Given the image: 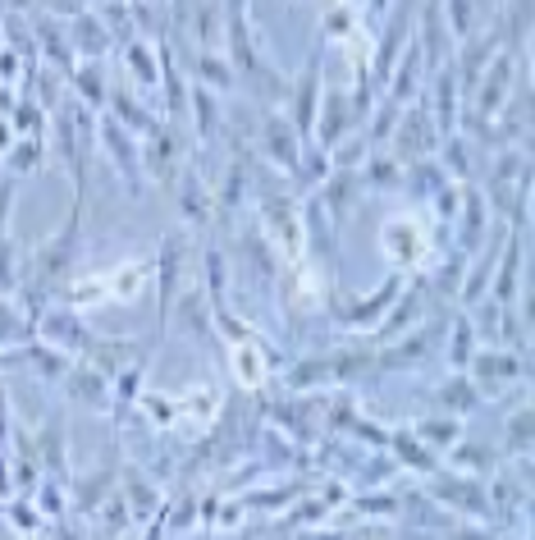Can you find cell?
<instances>
[{"label": "cell", "mask_w": 535, "mask_h": 540, "mask_svg": "<svg viewBox=\"0 0 535 540\" xmlns=\"http://www.w3.org/2000/svg\"><path fill=\"white\" fill-rule=\"evenodd\" d=\"M385 248L398 266H435V238L421 229L417 216H398L385 225Z\"/></svg>", "instance_id": "obj_1"}, {"label": "cell", "mask_w": 535, "mask_h": 540, "mask_svg": "<svg viewBox=\"0 0 535 540\" xmlns=\"http://www.w3.org/2000/svg\"><path fill=\"white\" fill-rule=\"evenodd\" d=\"M321 60L311 55L307 60V69L298 74V83H293V92H289V106H293V133H298V142L307 147V138H316V97H321Z\"/></svg>", "instance_id": "obj_2"}, {"label": "cell", "mask_w": 535, "mask_h": 540, "mask_svg": "<svg viewBox=\"0 0 535 540\" xmlns=\"http://www.w3.org/2000/svg\"><path fill=\"white\" fill-rule=\"evenodd\" d=\"M394 152L403 156L407 165L426 161V152H435V129H430V115L426 110H407V115H398L394 124Z\"/></svg>", "instance_id": "obj_3"}, {"label": "cell", "mask_w": 535, "mask_h": 540, "mask_svg": "<svg viewBox=\"0 0 535 540\" xmlns=\"http://www.w3.org/2000/svg\"><path fill=\"white\" fill-rule=\"evenodd\" d=\"M508 87H513V55L503 51L490 60V74L476 78V87H471V97H476L471 110H476L481 119H494V110L508 101Z\"/></svg>", "instance_id": "obj_4"}, {"label": "cell", "mask_w": 535, "mask_h": 540, "mask_svg": "<svg viewBox=\"0 0 535 540\" xmlns=\"http://www.w3.org/2000/svg\"><path fill=\"white\" fill-rule=\"evenodd\" d=\"M261 152H266L279 170L298 174L302 142H298V133H293V124H284V115H266V124H261Z\"/></svg>", "instance_id": "obj_5"}, {"label": "cell", "mask_w": 535, "mask_h": 540, "mask_svg": "<svg viewBox=\"0 0 535 540\" xmlns=\"http://www.w3.org/2000/svg\"><path fill=\"white\" fill-rule=\"evenodd\" d=\"M101 138L110 142V161H115V170L124 174L129 193H142V161H138V147H133L129 129L115 124V115H106V119H101Z\"/></svg>", "instance_id": "obj_6"}, {"label": "cell", "mask_w": 535, "mask_h": 540, "mask_svg": "<svg viewBox=\"0 0 535 540\" xmlns=\"http://www.w3.org/2000/svg\"><path fill=\"white\" fill-rule=\"evenodd\" d=\"M426 490L435 499H444V504L462 508V513L471 508L476 518H490V495H485V486L476 481V476H467V481H458V476H435Z\"/></svg>", "instance_id": "obj_7"}, {"label": "cell", "mask_w": 535, "mask_h": 540, "mask_svg": "<svg viewBox=\"0 0 535 540\" xmlns=\"http://www.w3.org/2000/svg\"><path fill=\"white\" fill-rule=\"evenodd\" d=\"M407 33H412V10H398V19H389L385 37H380V46H375V69H371V78H366L375 92L385 87V78H389V69H394L398 51H403Z\"/></svg>", "instance_id": "obj_8"}, {"label": "cell", "mask_w": 535, "mask_h": 540, "mask_svg": "<svg viewBox=\"0 0 535 540\" xmlns=\"http://www.w3.org/2000/svg\"><path fill=\"white\" fill-rule=\"evenodd\" d=\"M42 335L51 339L60 353H65V348H74V353H87V348L97 344V339H92V330H87V325L78 321L74 312H60V307H55L51 316H42Z\"/></svg>", "instance_id": "obj_9"}, {"label": "cell", "mask_w": 535, "mask_h": 540, "mask_svg": "<svg viewBox=\"0 0 535 540\" xmlns=\"http://www.w3.org/2000/svg\"><path fill=\"white\" fill-rule=\"evenodd\" d=\"M142 165H147L151 179H161V184H170L174 179V165H179V133L174 129H156L147 133V156H142Z\"/></svg>", "instance_id": "obj_10"}, {"label": "cell", "mask_w": 535, "mask_h": 540, "mask_svg": "<svg viewBox=\"0 0 535 540\" xmlns=\"http://www.w3.org/2000/svg\"><path fill=\"white\" fill-rule=\"evenodd\" d=\"M458 202H462V229H458V248L471 252L476 243H481L485 234V220H490V202H485L481 188H458Z\"/></svg>", "instance_id": "obj_11"}, {"label": "cell", "mask_w": 535, "mask_h": 540, "mask_svg": "<svg viewBox=\"0 0 535 540\" xmlns=\"http://www.w3.org/2000/svg\"><path fill=\"white\" fill-rule=\"evenodd\" d=\"M65 394L78 403V408H106V403H110L106 376H101V371H92V367L65 371Z\"/></svg>", "instance_id": "obj_12"}, {"label": "cell", "mask_w": 535, "mask_h": 540, "mask_svg": "<svg viewBox=\"0 0 535 540\" xmlns=\"http://www.w3.org/2000/svg\"><path fill=\"white\" fill-rule=\"evenodd\" d=\"M179 261H183V238L170 234L161 243V284H156V293H161V330L170 325V312H174V284H179Z\"/></svg>", "instance_id": "obj_13"}, {"label": "cell", "mask_w": 535, "mask_h": 540, "mask_svg": "<svg viewBox=\"0 0 535 540\" xmlns=\"http://www.w3.org/2000/svg\"><path fill=\"white\" fill-rule=\"evenodd\" d=\"M69 490H74V513H97L101 499H110V490H115V472H110V467L87 472V476H78V481H69Z\"/></svg>", "instance_id": "obj_14"}, {"label": "cell", "mask_w": 535, "mask_h": 540, "mask_svg": "<svg viewBox=\"0 0 535 540\" xmlns=\"http://www.w3.org/2000/svg\"><path fill=\"white\" fill-rule=\"evenodd\" d=\"M174 206H179V216L188 225H206L211 220V188H202L197 174H188L179 188H174Z\"/></svg>", "instance_id": "obj_15"}, {"label": "cell", "mask_w": 535, "mask_h": 540, "mask_svg": "<svg viewBox=\"0 0 535 540\" xmlns=\"http://www.w3.org/2000/svg\"><path fill=\"white\" fill-rule=\"evenodd\" d=\"M69 23H74V42H78V51H83L87 60H101V51H106V46H110L106 23H101L92 10L74 14V19H69ZM74 42H69V46H74Z\"/></svg>", "instance_id": "obj_16"}, {"label": "cell", "mask_w": 535, "mask_h": 540, "mask_svg": "<svg viewBox=\"0 0 535 540\" xmlns=\"http://www.w3.org/2000/svg\"><path fill=\"white\" fill-rule=\"evenodd\" d=\"M398 293H403V280H398V275H389V280L380 284V289H375L362 307H334V316H339V321H375V316L394 303Z\"/></svg>", "instance_id": "obj_17"}, {"label": "cell", "mask_w": 535, "mask_h": 540, "mask_svg": "<svg viewBox=\"0 0 535 540\" xmlns=\"http://www.w3.org/2000/svg\"><path fill=\"white\" fill-rule=\"evenodd\" d=\"M124 504H129V513H138V522L142 518H161V495L147 486V476H138V472H124Z\"/></svg>", "instance_id": "obj_18"}, {"label": "cell", "mask_w": 535, "mask_h": 540, "mask_svg": "<svg viewBox=\"0 0 535 540\" xmlns=\"http://www.w3.org/2000/svg\"><path fill=\"white\" fill-rule=\"evenodd\" d=\"M33 23H37V37H42V51H46V60H55L60 69H69L74 65V46H69V37L55 28V19L51 14H33Z\"/></svg>", "instance_id": "obj_19"}, {"label": "cell", "mask_w": 535, "mask_h": 540, "mask_svg": "<svg viewBox=\"0 0 535 540\" xmlns=\"http://www.w3.org/2000/svg\"><path fill=\"white\" fill-rule=\"evenodd\" d=\"M110 110H115V124H124V129H138V133H156L161 129V119L151 115L147 106H133L129 92H110Z\"/></svg>", "instance_id": "obj_20"}, {"label": "cell", "mask_w": 535, "mask_h": 540, "mask_svg": "<svg viewBox=\"0 0 535 540\" xmlns=\"http://www.w3.org/2000/svg\"><path fill=\"white\" fill-rule=\"evenodd\" d=\"M74 87H78V97H83L87 110H101V101H110V87H106V74H101V60H87V65L74 74Z\"/></svg>", "instance_id": "obj_21"}, {"label": "cell", "mask_w": 535, "mask_h": 540, "mask_svg": "<svg viewBox=\"0 0 535 540\" xmlns=\"http://www.w3.org/2000/svg\"><path fill=\"white\" fill-rule=\"evenodd\" d=\"M403 184L417 188L421 197H439L444 188H449V174L439 170V161H417V165H407L403 170Z\"/></svg>", "instance_id": "obj_22"}, {"label": "cell", "mask_w": 535, "mask_h": 540, "mask_svg": "<svg viewBox=\"0 0 535 540\" xmlns=\"http://www.w3.org/2000/svg\"><path fill=\"white\" fill-rule=\"evenodd\" d=\"M362 184L366 188H403V165H398L389 152H375L362 170Z\"/></svg>", "instance_id": "obj_23"}, {"label": "cell", "mask_w": 535, "mask_h": 540, "mask_svg": "<svg viewBox=\"0 0 535 540\" xmlns=\"http://www.w3.org/2000/svg\"><path fill=\"white\" fill-rule=\"evenodd\" d=\"M503 248V234H490V248H485V257L476 261V270H471L467 280H462V298H467V303H476V298H481L485 293V284H490V275H494V252Z\"/></svg>", "instance_id": "obj_24"}, {"label": "cell", "mask_w": 535, "mask_h": 540, "mask_svg": "<svg viewBox=\"0 0 535 540\" xmlns=\"http://www.w3.org/2000/svg\"><path fill=\"white\" fill-rule=\"evenodd\" d=\"M188 106H193V115H197V138H211V133L220 129V106H215L211 87L197 83L193 92H188Z\"/></svg>", "instance_id": "obj_25"}, {"label": "cell", "mask_w": 535, "mask_h": 540, "mask_svg": "<svg viewBox=\"0 0 535 540\" xmlns=\"http://www.w3.org/2000/svg\"><path fill=\"white\" fill-rule=\"evenodd\" d=\"M471 367H476V376H485V380H517L522 376V362H517L513 353H476L471 357Z\"/></svg>", "instance_id": "obj_26"}, {"label": "cell", "mask_w": 535, "mask_h": 540, "mask_svg": "<svg viewBox=\"0 0 535 540\" xmlns=\"http://www.w3.org/2000/svg\"><path fill=\"white\" fill-rule=\"evenodd\" d=\"M517 270H522V234H513V238H508V261H503L499 280H494V303H499V307H508V298H513Z\"/></svg>", "instance_id": "obj_27"}, {"label": "cell", "mask_w": 535, "mask_h": 540, "mask_svg": "<svg viewBox=\"0 0 535 540\" xmlns=\"http://www.w3.org/2000/svg\"><path fill=\"white\" fill-rule=\"evenodd\" d=\"M266 371H270V367H266V357L257 353V344H238V348H234V376L243 380L247 389H257L261 380H266Z\"/></svg>", "instance_id": "obj_28"}, {"label": "cell", "mask_w": 535, "mask_h": 540, "mask_svg": "<svg viewBox=\"0 0 535 540\" xmlns=\"http://www.w3.org/2000/svg\"><path fill=\"white\" fill-rule=\"evenodd\" d=\"M444 408H453V412H471V408H481V389L476 385H467V376H453L449 385L435 394Z\"/></svg>", "instance_id": "obj_29"}, {"label": "cell", "mask_w": 535, "mask_h": 540, "mask_svg": "<svg viewBox=\"0 0 535 540\" xmlns=\"http://www.w3.org/2000/svg\"><path fill=\"white\" fill-rule=\"evenodd\" d=\"M435 106H439V133H449L453 138V119H458V83H453V74H439Z\"/></svg>", "instance_id": "obj_30"}, {"label": "cell", "mask_w": 535, "mask_h": 540, "mask_svg": "<svg viewBox=\"0 0 535 540\" xmlns=\"http://www.w3.org/2000/svg\"><path fill=\"white\" fill-rule=\"evenodd\" d=\"M197 74H202V87H234V65L229 60H220V55H211V51H202L197 55Z\"/></svg>", "instance_id": "obj_31"}, {"label": "cell", "mask_w": 535, "mask_h": 540, "mask_svg": "<svg viewBox=\"0 0 535 540\" xmlns=\"http://www.w3.org/2000/svg\"><path fill=\"white\" fill-rule=\"evenodd\" d=\"M476 147H471L467 138H449V156H444V161H439V170L449 174V179H467L471 174V165H476Z\"/></svg>", "instance_id": "obj_32"}, {"label": "cell", "mask_w": 535, "mask_h": 540, "mask_svg": "<svg viewBox=\"0 0 535 540\" xmlns=\"http://www.w3.org/2000/svg\"><path fill=\"white\" fill-rule=\"evenodd\" d=\"M124 60L133 65V74H138V83H156V74H161V65H156V55H151L147 42H124Z\"/></svg>", "instance_id": "obj_33"}, {"label": "cell", "mask_w": 535, "mask_h": 540, "mask_svg": "<svg viewBox=\"0 0 535 540\" xmlns=\"http://www.w3.org/2000/svg\"><path fill=\"white\" fill-rule=\"evenodd\" d=\"M458 435H462L458 417H435V422L417 426V440H426V444H458Z\"/></svg>", "instance_id": "obj_34"}, {"label": "cell", "mask_w": 535, "mask_h": 540, "mask_svg": "<svg viewBox=\"0 0 535 540\" xmlns=\"http://www.w3.org/2000/svg\"><path fill=\"white\" fill-rule=\"evenodd\" d=\"M476 357V325L462 316L458 325H453V353H449V362L453 367H462V362H471Z\"/></svg>", "instance_id": "obj_35"}, {"label": "cell", "mask_w": 535, "mask_h": 540, "mask_svg": "<svg viewBox=\"0 0 535 540\" xmlns=\"http://www.w3.org/2000/svg\"><path fill=\"white\" fill-rule=\"evenodd\" d=\"M325 174H330V156H325V147H302V161H298L302 184H316V179H325Z\"/></svg>", "instance_id": "obj_36"}, {"label": "cell", "mask_w": 535, "mask_h": 540, "mask_svg": "<svg viewBox=\"0 0 535 540\" xmlns=\"http://www.w3.org/2000/svg\"><path fill=\"white\" fill-rule=\"evenodd\" d=\"M10 170L14 174H23V170H37V165H42V138H19L10 147Z\"/></svg>", "instance_id": "obj_37"}, {"label": "cell", "mask_w": 535, "mask_h": 540, "mask_svg": "<svg viewBox=\"0 0 535 540\" xmlns=\"http://www.w3.org/2000/svg\"><path fill=\"white\" fill-rule=\"evenodd\" d=\"M161 522L170 531H188V527H193V522H197V495H193V490H188V495H179V504H170V513H165Z\"/></svg>", "instance_id": "obj_38"}, {"label": "cell", "mask_w": 535, "mask_h": 540, "mask_svg": "<svg viewBox=\"0 0 535 540\" xmlns=\"http://www.w3.org/2000/svg\"><path fill=\"white\" fill-rule=\"evenodd\" d=\"M389 444H394V449H398V454H403L412 467H426V472L435 467V454H426V449H421V444L412 440L407 431H394V435H389Z\"/></svg>", "instance_id": "obj_39"}, {"label": "cell", "mask_w": 535, "mask_h": 540, "mask_svg": "<svg viewBox=\"0 0 535 540\" xmlns=\"http://www.w3.org/2000/svg\"><path fill=\"white\" fill-rule=\"evenodd\" d=\"M453 463L471 467V472H485V467H494V449H481V444H453Z\"/></svg>", "instance_id": "obj_40"}, {"label": "cell", "mask_w": 535, "mask_h": 540, "mask_svg": "<svg viewBox=\"0 0 535 540\" xmlns=\"http://www.w3.org/2000/svg\"><path fill=\"white\" fill-rule=\"evenodd\" d=\"M10 522H14V531L33 536V531L42 527V513H37L33 499H10Z\"/></svg>", "instance_id": "obj_41"}, {"label": "cell", "mask_w": 535, "mask_h": 540, "mask_svg": "<svg viewBox=\"0 0 535 540\" xmlns=\"http://www.w3.org/2000/svg\"><path fill=\"white\" fill-rule=\"evenodd\" d=\"M14 284H19V266H14V243L5 238L0 243V293H10Z\"/></svg>", "instance_id": "obj_42"}, {"label": "cell", "mask_w": 535, "mask_h": 540, "mask_svg": "<svg viewBox=\"0 0 535 540\" xmlns=\"http://www.w3.org/2000/svg\"><path fill=\"white\" fill-rule=\"evenodd\" d=\"M526 426H531V412H517L513 422H508V435H513V444H508V449H513V454H526Z\"/></svg>", "instance_id": "obj_43"}, {"label": "cell", "mask_w": 535, "mask_h": 540, "mask_svg": "<svg viewBox=\"0 0 535 540\" xmlns=\"http://www.w3.org/2000/svg\"><path fill=\"white\" fill-rule=\"evenodd\" d=\"M14 142H19V138H14V124H10V119H0V156H10Z\"/></svg>", "instance_id": "obj_44"}, {"label": "cell", "mask_w": 535, "mask_h": 540, "mask_svg": "<svg viewBox=\"0 0 535 540\" xmlns=\"http://www.w3.org/2000/svg\"><path fill=\"white\" fill-rule=\"evenodd\" d=\"M10 202H14V179H5V184H0V225L10 216Z\"/></svg>", "instance_id": "obj_45"}, {"label": "cell", "mask_w": 535, "mask_h": 540, "mask_svg": "<svg viewBox=\"0 0 535 540\" xmlns=\"http://www.w3.org/2000/svg\"><path fill=\"white\" fill-rule=\"evenodd\" d=\"M0 74H5V78L19 74V55H14V51H0Z\"/></svg>", "instance_id": "obj_46"}, {"label": "cell", "mask_w": 535, "mask_h": 540, "mask_svg": "<svg viewBox=\"0 0 535 540\" xmlns=\"http://www.w3.org/2000/svg\"><path fill=\"white\" fill-rule=\"evenodd\" d=\"M161 536H165V522L156 518V522H151V531H147V540H161Z\"/></svg>", "instance_id": "obj_47"}, {"label": "cell", "mask_w": 535, "mask_h": 540, "mask_svg": "<svg viewBox=\"0 0 535 540\" xmlns=\"http://www.w3.org/2000/svg\"><path fill=\"white\" fill-rule=\"evenodd\" d=\"M28 540H33V536H28Z\"/></svg>", "instance_id": "obj_48"}]
</instances>
